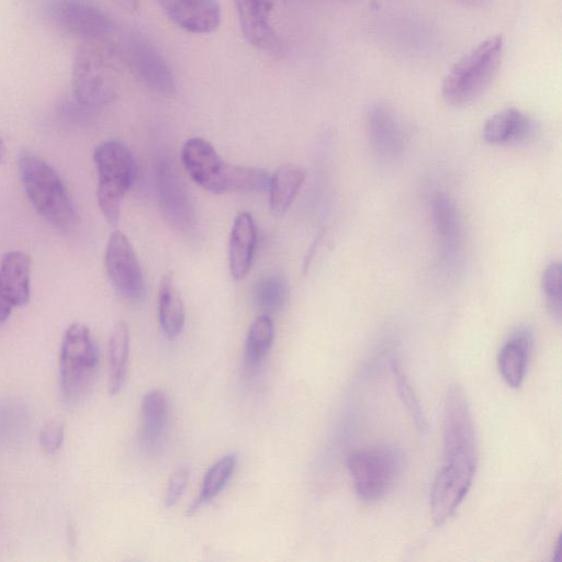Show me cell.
<instances>
[{
  "mask_svg": "<svg viewBox=\"0 0 562 562\" xmlns=\"http://www.w3.org/2000/svg\"><path fill=\"white\" fill-rule=\"evenodd\" d=\"M477 465V446L472 413L463 390L449 389L443 408V462L430 493L435 525L445 524L468 494Z\"/></svg>",
  "mask_w": 562,
  "mask_h": 562,
  "instance_id": "cell-1",
  "label": "cell"
},
{
  "mask_svg": "<svg viewBox=\"0 0 562 562\" xmlns=\"http://www.w3.org/2000/svg\"><path fill=\"white\" fill-rule=\"evenodd\" d=\"M120 61L111 43L83 41L78 46L71 69L72 98L86 111L94 112L116 94Z\"/></svg>",
  "mask_w": 562,
  "mask_h": 562,
  "instance_id": "cell-2",
  "label": "cell"
},
{
  "mask_svg": "<svg viewBox=\"0 0 562 562\" xmlns=\"http://www.w3.org/2000/svg\"><path fill=\"white\" fill-rule=\"evenodd\" d=\"M18 166L23 188L34 209L59 229H71L76 225L77 213L58 172L29 150L20 153Z\"/></svg>",
  "mask_w": 562,
  "mask_h": 562,
  "instance_id": "cell-3",
  "label": "cell"
},
{
  "mask_svg": "<svg viewBox=\"0 0 562 562\" xmlns=\"http://www.w3.org/2000/svg\"><path fill=\"white\" fill-rule=\"evenodd\" d=\"M504 40L493 35L462 56L448 71L442 85L443 100L452 106L475 101L490 86L501 65Z\"/></svg>",
  "mask_w": 562,
  "mask_h": 562,
  "instance_id": "cell-4",
  "label": "cell"
},
{
  "mask_svg": "<svg viewBox=\"0 0 562 562\" xmlns=\"http://www.w3.org/2000/svg\"><path fill=\"white\" fill-rule=\"evenodd\" d=\"M98 171L97 198L105 221L116 226L125 193L134 182L136 166L131 151L122 143L106 140L93 154Z\"/></svg>",
  "mask_w": 562,
  "mask_h": 562,
  "instance_id": "cell-5",
  "label": "cell"
},
{
  "mask_svg": "<svg viewBox=\"0 0 562 562\" xmlns=\"http://www.w3.org/2000/svg\"><path fill=\"white\" fill-rule=\"evenodd\" d=\"M120 61L153 92L172 97L177 80L159 49L139 31L126 30L111 43Z\"/></svg>",
  "mask_w": 562,
  "mask_h": 562,
  "instance_id": "cell-6",
  "label": "cell"
},
{
  "mask_svg": "<svg viewBox=\"0 0 562 562\" xmlns=\"http://www.w3.org/2000/svg\"><path fill=\"white\" fill-rule=\"evenodd\" d=\"M98 362V347L89 328L71 324L64 334L59 355L60 386L68 404H76L86 395Z\"/></svg>",
  "mask_w": 562,
  "mask_h": 562,
  "instance_id": "cell-7",
  "label": "cell"
},
{
  "mask_svg": "<svg viewBox=\"0 0 562 562\" xmlns=\"http://www.w3.org/2000/svg\"><path fill=\"white\" fill-rule=\"evenodd\" d=\"M347 467L358 497L373 503L392 490L402 469V457L393 448H369L352 452Z\"/></svg>",
  "mask_w": 562,
  "mask_h": 562,
  "instance_id": "cell-8",
  "label": "cell"
},
{
  "mask_svg": "<svg viewBox=\"0 0 562 562\" xmlns=\"http://www.w3.org/2000/svg\"><path fill=\"white\" fill-rule=\"evenodd\" d=\"M43 12L57 29L83 41H102L115 33L114 21L93 0H46Z\"/></svg>",
  "mask_w": 562,
  "mask_h": 562,
  "instance_id": "cell-9",
  "label": "cell"
},
{
  "mask_svg": "<svg viewBox=\"0 0 562 562\" xmlns=\"http://www.w3.org/2000/svg\"><path fill=\"white\" fill-rule=\"evenodd\" d=\"M105 269L117 293L125 300L136 302L144 295V276L134 248L120 231L109 237L105 248Z\"/></svg>",
  "mask_w": 562,
  "mask_h": 562,
  "instance_id": "cell-10",
  "label": "cell"
},
{
  "mask_svg": "<svg viewBox=\"0 0 562 562\" xmlns=\"http://www.w3.org/2000/svg\"><path fill=\"white\" fill-rule=\"evenodd\" d=\"M181 159L190 177L200 187L214 194L226 193L231 164L221 158L210 142L201 137L188 139L183 144Z\"/></svg>",
  "mask_w": 562,
  "mask_h": 562,
  "instance_id": "cell-11",
  "label": "cell"
},
{
  "mask_svg": "<svg viewBox=\"0 0 562 562\" xmlns=\"http://www.w3.org/2000/svg\"><path fill=\"white\" fill-rule=\"evenodd\" d=\"M158 200L161 213L173 228L189 234L195 225V212L187 188L169 161L162 160L157 169Z\"/></svg>",
  "mask_w": 562,
  "mask_h": 562,
  "instance_id": "cell-12",
  "label": "cell"
},
{
  "mask_svg": "<svg viewBox=\"0 0 562 562\" xmlns=\"http://www.w3.org/2000/svg\"><path fill=\"white\" fill-rule=\"evenodd\" d=\"M367 130L373 153L383 161L398 159L406 146V131L400 115L385 103H374L367 112Z\"/></svg>",
  "mask_w": 562,
  "mask_h": 562,
  "instance_id": "cell-13",
  "label": "cell"
},
{
  "mask_svg": "<svg viewBox=\"0 0 562 562\" xmlns=\"http://www.w3.org/2000/svg\"><path fill=\"white\" fill-rule=\"evenodd\" d=\"M170 422V403L161 390H150L140 405L138 441L142 450L149 456L158 454L167 439Z\"/></svg>",
  "mask_w": 562,
  "mask_h": 562,
  "instance_id": "cell-14",
  "label": "cell"
},
{
  "mask_svg": "<svg viewBox=\"0 0 562 562\" xmlns=\"http://www.w3.org/2000/svg\"><path fill=\"white\" fill-rule=\"evenodd\" d=\"M430 213L446 266L453 265L459 257L462 244L461 220L454 201L442 191H437L430 200Z\"/></svg>",
  "mask_w": 562,
  "mask_h": 562,
  "instance_id": "cell-15",
  "label": "cell"
},
{
  "mask_svg": "<svg viewBox=\"0 0 562 562\" xmlns=\"http://www.w3.org/2000/svg\"><path fill=\"white\" fill-rule=\"evenodd\" d=\"M243 36L251 46L274 50L279 46L271 23L273 0H234Z\"/></svg>",
  "mask_w": 562,
  "mask_h": 562,
  "instance_id": "cell-16",
  "label": "cell"
},
{
  "mask_svg": "<svg viewBox=\"0 0 562 562\" xmlns=\"http://www.w3.org/2000/svg\"><path fill=\"white\" fill-rule=\"evenodd\" d=\"M157 1L167 16L189 33H212L221 23V7L217 0Z\"/></svg>",
  "mask_w": 562,
  "mask_h": 562,
  "instance_id": "cell-17",
  "label": "cell"
},
{
  "mask_svg": "<svg viewBox=\"0 0 562 562\" xmlns=\"http://www.w3.org/2000/svg\"><path fill=\"white\" fill-rule=\"evenodd\" d=\"M536 130L532 117L517 108H507L486 120L482 135L490 145H508L527 140Z\"/></svg>",
  "mask_w": 562,
  "mask_h": 562,
  "instance_id": "cell-18",
  "label": "cell"
},
{
  "mask_svg": "<svg viewBox=\"0 0 562 562\" xmlns=\"http://www.w3.org/2000/svg\"><path fill=\"white\" fill-rule=\"evenodd\" d=\"M257 246V228L248 212L236 215L228 243V263L235 280H243L249 272Z\"/></svg>",
  "mask_w": 562,
  "mask_h": 562,
  "instance_id": "cell-19",
  "label": "cell"
},
{
  "mask_svg": "<svg viewBox=\"0 0 562 562\" xmlns=\"http://www.w3.org/2000/svg\"><path fill=\"white\" fill-rule=\"evenodd\" d=\"M531 347L532 331L525 326L517 328L499 350V373L513 389L519 387L525 380Z\"/></svg>",
  "mask_w": 562,
  "mask_h": 562,
  "instance_id": "cell-20",
  "label": "cell"
},
{
  "mask_svg": "<svg viewBox=\"0 0 562 562\" xmlns=\"http://www.w3.org/2000/svg\"><path fill=\"white\" fill-rule=\"evenodd\" d=\"M31 258L19 250L7 252L0 263V282L15 306L30 299Z\"/></svg>",
  "mask_w": 562,
  "mask_h": 562,
  "instance_id": "cell-21",
  "label": "cell"
},
{
  "mask_svg": "<svg viewBox=\"0 0 562 562\" xmlns=\"http://www.w3.org/2000/svg\"><path fill=\"white\" fill-rule=\"evenodd\" d=\"M158 318L164 334L172 339L182 331L186 307L171 272L165 273L159 283Z\"/></svg>",
  "mask_w": 562,
  "mask_h": 562,
  "instance_id": "cell-22",
  "label": "cell"
},
{
  "mask_svg": "<svg viewBox=\"0 0 562 562\" xmlns=\"http://www.w3.org/2000/svg\"><path fill=\"white\" fill-rule=\"evenodd\" d=\"M305 179L304 171L294 165L278 168L270 178V210L274 216H283L292 205Z\"/></svg>",
  "mask_w": 562,
  "mask_h": 562,
  "instance_id": "cell-23",
  "label": "cell"
},
{
  "mask_svg": "<svg viewBox=\"0 0 562 562\" xmlns=\"http://www.w3.org/2000/svg\"><path fill=\"white\" fill-rule=\"evenodd\" d=\"M130 356V334L127 325L119 322L109 340V393L117 394L125 381Z\"/></svg>",
  "mask_w": 562,
  "mask_h": 562,
  "instance_id": "cell-24",
  "label": "cell"
},
{
  "mask_svg": "<svg viewBox=\"0 0 562 562\" xmlns=\"http://www.w3.org/2000/svg\"><path fill=\"white\" fill-rule=\"evenodd\" d=\"M238 461L237 453H228L217 460L206 472L200 493L188 508V515H193L202 506L216 497L231 480Z\"/></svg>",
  "mask_w": 562,
  "mask_h": 562,
  "instance_id": "cell-25",
  "label": "cell"
},
{
  "mask_svg": "<svg viewBox=\"0 0 562 562\" xmlns=\"http://www.w3.org/2000/svg\"><path fill=\"white\" fill-rule=\"evenodd\" d=\"M274 338V327L270 315L261 314L249 327L245 356L249 364L259 363L269 352Z\"/></svg>",
  "mask_w": 562,
  "mask_h": 562,
  "instance_id": "cell-26",
  "label": "cell"
},
{
  "mask_svg": "<svg viewBox=\"0 0 562 562\" xmlns=\"http://www.w3.org/2000/svg\"><path fill=\"white\" fill-rule=\"evenodd\" d=\"M288 296L289 286L282 277H263L255 285V303L263 314L270 315L282 310Z\"/></svg>",
  "mask_w": 562,
  "mask_h": 562,
  "instance_id": "cell-27",
  "label": "cell"
},
{
  "mask_svg": "<svg viewBox=\"0 0 562 562\" xmlns=\"http://www.w3.org/2000/svg\"><path fill=\"white\" fill-rule=\"evenodd\" d=\"M561 277V265L559 261H554L543 269L540 279V288L547 308L557 322L561 321L562 312Z\"/></svg>",
  "mask_w": 562,
  "mask_h": 562,
  "instance_id": "cell-28",
  "label": "cell"
},
{
  "mask_svg": "<svg viewBox=\"0 0 562 562\" xmlns=\"http://www.w3.org/2000/svg\"><path fill=\"white\" fill-rule=\"evenodd\" d=\"M392 371L396 381L400 397L419 429L426 427V419L419 402L413 393L409 383L397 362H392Z\"/></svg>",
  "mask_w": 562,
  "mask_h": 562,
  "instance_id": "cell-29",
  "label": "cell"
},
{
  "mask_svg": "<svg viewBox=\"0 0 562 562\" xmlns=\"http://www.w3.org/2000/svg\"><path fill=\"white\" fill-rule=\"evenodd\" d=\"M189 482V470L186 467H179L169 477L165 493V505L173 507L179 499Z\"/></svg>",
  "mask_w": 562,
  "mask_h": 562,
  "instance_id": "cell-30",
  "label": "cell"
},
{
  "mask_svg": "<svg viewBox=\"0 0 562 562\" xmlns=\"http://www.w3.org/2000/svg\"><path fill=\"white\" fill-rule=\"evenodd\" d=\"M64 436V425L56 420L49 422L40 432V445L45 452L55 453L60 449Z\"/></svg>",
  "mask_w": 562,
  "mask_h": 562,
  "instance_id": "cell-31",
  "label": "cell"
},
{
  "mask_svg": "<svg viewBox=\"0 0 562 562\" xmlns=\"http://www.w3.org/2000/svg\"><path fill=\"white\" fill-rule=\"evenodd\" d=\"M15 305L0 282V324L7 321Z\"/></svg>",
  "mask_w": 562,
  "mask_h": 562,
  "instance_id": "cell-32",
  "label": "cell"
},
{
  "mask_svg": "<svg viewBox=\"0 0 562 562\" xmlns=\"http://www.w3.org/2000/svg\"><path fill=\"white\" fill-rule=\"evenodd\" d=\"M126 12H135L138 9V0H112Z\"/></svg>",
  "mask_w": 562,
  "mask_h": 562,
  "instance_id": "cell-33",
  "label": "cell"
},
{
  "mask_svg": "<svg viewBox=\"0 0 562 562\" xmlns=\"http://www.w3.org/2000/svg\"><path fill=\"white\" fill-rule=\"evenodd\" d=\"M462 4H467L470 7L483 8L488 5L492 0H456Z\"/></svg>",
  "mask_w": 562,
  "mask_h": 562,
  "instance_id": "cell-34",
  "label": "cell"
},
{
  "mask_svg": "<svg viewBox=\"0 0 562 562\" xmlns=\"http://www.w3.org/2000/svg\"><path fill=\"white\" fill-rule=\"evenodd\" d=\"M561 540L559 539L558 542H557V547L554 549V557H553V560L554 561H559L560 558H561Z\"/></svg>",
  "mask_w": 562,
  "mask_h": 562,
  "instance_id": "cell-35",
  "label": "cell"
},
{
  "mask_svg": "<svg viewBox=\"0 0 562 562\" xmlns=\"http://www.w3.org/2000/svg\"><path fill=\"white\" fill-rule=\"evenodd\" d=\"M4 157H5V146H4L2 138L0 137V162L3 161Z\"/></svg>",
  "mask_w": 562,
  "mask_h": 562,
  "instance_id": "cell-36",
  "label": "cell"
}]
</instances>
